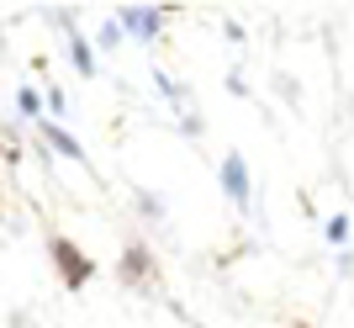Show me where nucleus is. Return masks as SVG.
<instances>
[{
	"mask_svg": "<svg viewBox=\"0 0 354 328\" xmlns=\"http://www.w3.org/2000/svg\"><path fill=\"white\" fill-rule=\"evenodd\" d=\"M48 254H53V265H59V281L69 286V291H85V286L95 281V270H101L85 249H80V244L69 239V233H53V239H48Z\"/></svg>",
	"mask_w": 354,
	"mask_h": 328,
	"instance_id": "f257e3e1",
	"label": "nucleus"
},
{
	"mask_svg": "<svg viewBox=\"0 0 354 328\" xmlns=\"http://www.w3.org/2000/svg\"><path fill=\"white\" fill-rule=\"evenodd\" d=\"M169 11H175V6H117V27H122V37L153 43L164 32V21H169Z\"/></svg>",
	"mask_w": 354,
	"mask_h": 328,
	"instance_id": "f03ea898",
	"label": "nucleus"
},
{
	"mask_svg": "<svg viewBox=\"0 0 354 328\" xmlns=\"http://www.w3.org/2000/svg\"><path fill=\"white\" fill-rule=\"evenodd\" d=\"M159 281V265H153V249H148L143 239H127L122 244V286H133V291H143V286Z\"/></svg>",
	"mask_w": 354,
	"mask_h": 328,
	"instance_id": "7ed1b4c3",
	"label": "nucleus"
},
{
	"mask_svg": "<svg viewBox=\"0 0 354 328\" xmlns=\"http://www.w3.org/2000/svg\"><path fill=\"white\" fill-rule=\"evenodd\" d=\"M48 21H53V27L69 37V64L80 69V80H95V75H101V64H95V48H90L85 32L74 27V16H69V11H59V16H48Z\"/></svg>",
	"mask_w": 354,
	"mask_h": 328,
	"instance_id": "20e7f679",
	"label": "nucleus"
},
{
	"mask_svg": "<svg viewBox=\"0 0 354 328\" xmlns=\"http://www.w3.org/2000/svg\"><path fill=\"white\" fill-rule=\"evenodd\" d=\"M222 196L233 201L238 212H249V201H254V185H249V159L238 149H227L222 154Z\"/></svg>",
	"mask_w": 354,
	"mask_h": 328,
	"instance_id": "39448f33",
	"label": "nucleus"
},
{
	"mask_svg": "<svg viewBox=\"0 0 354 328\" xmlns=\"http://www.w3.org/2000/svg\"><path fill=\"white\" fill-rule=\"evenodd\" d=\"M37 133H43V143L53 154H64V159H74V164H90V154H85V143H80V138L69 133V127H64V122H37Z\"/></svg>",
	"mask_w": 354,
	"mask_h": 328,
	"instance_id": "423d86ee",
	"label": "nucleus"
},
{
	"mask_svg": "<svg viewBox=\"0 0 354 328\" xmlns=\"http://www.w3.org/2000/svg\"><path fill=\"white\" fill-rule=\"evenodd\" d=\"M153 85H159V90H164V101H169V106L180 111V117H185V106H191V90L180 85V80L169 75V69H153Z\"/></svg>",
	"mask_w": 354,
	"mask_h": 328,
	"instance_id": "0eeeda50",
	"label": "nucleus"
},
{
	"mask_svg": "<svg viewBox=\"0 0 354 328\" xmlns=\"http://www.w3.org/2000/svg\"><path fill=\"white\" fill-rule=\"evenodd\" d=\"M16 111H21L27 122H43V90H37V85H21V90H16Z\"/></svg>",
	"mask_w": 354,
	"mask_h": 328,
	"instance_id": "6e6552de",
	"label": "nucleus"
},
{
	"mask_svg": "<svg viewBox=\"0 0 354 328\" xmlns=\"http://www.w3.org/2000/svg\"><path fill=\"white\" fill-rule=\"evenodd\" d=\"M323 233H328V244H333V249H344V244H349V212H333Z\"/></svg>",
	"mask_w": 354,
	"mask_h": 328,
	"instance_id": "1a4fd4ad",
	"label": "nucleus"
},
{
	"mask_svg": "<svg viewBox=\"0 0 354 328\" xmlns=\"http://www.w3.org/2000/svg\"><path fill=\"white\" fill-rule=\"evenodd\" d=\"M133 201H138V212H148L153 223H164V196H153V191H133Z\"/></svg>",
	"mask_w": 354,
	"mask_h": 328,
	"instance_id": "9d476101",
	"label": "nucleus"
},
{
	"mask_svg": "<svg viewBox=\"0 0 354 328\" xmlns=\"http://www.w3.org/2000/svg\"><path fill=\"white\" fill-rule=\"evenodd\" d=\"M117 43H122V27H117V16H111V21H101V32H95L90 48H117Z\"/></svg>",
	"mask_w": 354,
	"mask_h": 328,
	"instance_id": "9b49d317",
	"label": "nucleus"
}]
</instances>
